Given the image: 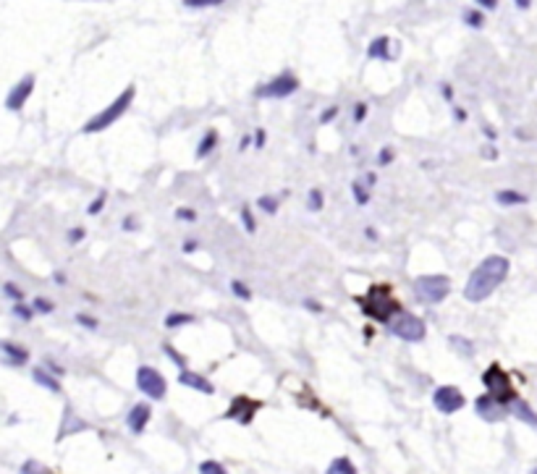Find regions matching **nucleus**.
<instances>
[{"instance_id":"obj_1","label":"nucleus","mask_w":537,"mask_h":474,"mask_svg":"<svg viewBox=\"0 0 537 474\" xmlns=\"http://www.w3.org/2000/svg\"><path fill=\"white\" fill-rule=\"evenodd\" d=\"M509 270H511L509 257H503V254H490V257H485L483 262L472 270L469 280H467V286H464V299L472 304H480V302H485V299H490V296L496 293L498 286L509 278Z\"/></svg>"},{"instance_id":"obj_2","label":"nucleus","mask_w":537,"mask_h":474,"mask_svg":"<svg viewBox=\"0 0 537 474\" xmlns=\"http://www.w3.org/2000/svg\"><path fill=\"white\" fill-rule=\"evenodd\" d=\"M354 302H356V307H359L367 317H372V320H378V322H391L398 312H404V307H401V302L396 299V293H393V289L388 283H375V286H369V291H367L365 296H354Z\"/></svg>"},{"instance_id":"obj_3","label":"nucleus","mask_w":537,"mask_h":474,"mask_svg":"<svg viewBox=\"0 0 537 474\" xmlns=\"http://www.w3.org/2000/svg\"><path fill=\"white\" fill-rule=\"evenodd\" d=\"M134 94H136V90H134V87H126V90L118 94L110 105L105 107L103 113H97L94 118L87 121L81 132H84V134H97V132H103V129H108V126H113V123H116V121L121 118L126 110H129L131 100H134Z\"/></svg>"},{"instance_id":"obj_4","label":"nucleus","mask_w":537,"mask_h":474,"mask_svg":"<svg viewBox=\"0 0 537 474\" xmlns=\"http://www.w3.org/2000/svg\"><path fill=\"white\" fill-rule=\"evenodd\" d=\"M483 385L487 388V393L496 395L500 404H511L514 398H519L516 391H514V385H511L509 372L500 367V364H496V362L483 372Z\"/></svg>"},{"instance_id":"obj_5","label":"nucleus","mask_w":537,"mask_h":474,"mask_svg":"<svg viewBox=\"0 0 537 474\" xmlns=\"http://www.w3.org/2000/svg\"><path fill=\"white\" fill-rule=\"evenodd\" d=\"M414 293L419 302L440 304L451 293V278L448 276H419L414 280Z\"/></svg>"},{"instance_id":"obj_6","label":"nucleus","mask_w":537,"mask_h":474,"mask_svg":"<svg viewBox=\"0 0 537 474\" xmlns=\"http://www.w3.org/2000/svg\"><path fill=\"white\" fill-rule=\"evenodd\" d=\"M388 325H391L393 336L406 343H419V341H425V336H427L425 320H419V317L412 315V312H398Z\"/></svg>"},{"instance_id":"obj_7","label":"nucleus","mask_w":537,"mask_h":474,"mask_svg":"<svg viewBox=\"0 0 537 474\" xmlns=\"http://www.w3.org/2000/svg\"><path fill=\"white\" fill-rule=\"evenodd\" d=\"M136 388H139L147 398H152V401H163L165 393H168V382H165V378H163L155 367L136 369Z\"/></svg>"},{"instance_id":"obj_8","label":"nucleus","mask_w":537,"mask_h":474,"mask_svg":"<svg viewBox=\"0 0 537 474\" xmlns=\"http://www.w3.org/2000/svg\"><path fill=\"white\" fill-rule=\"evenodd\" d=\"M299 90V79L291 74V71H283L281 76L270 79L267 84L257 87V97L260 100H283L288 94H294Z\"/></svg>"},{"instance_id":"obj_9","label":"nucleus","mask_w":537,"mask_h":474,"mask_svg":"<svg viewBox=\"0 0 537 474\" xmlns=\"http://www.w3.org/2000/svg\"><path fill=\"white\" fill-rule=\"evenodd\" d=\"M432 404H435V409H438L440 414L451 417V414H456L458 409H464L467 398H464V393L458 391L456 385H440V388H435V393H432Z\"/></svg>"},{"instance_id":"obj_10","label":"nucleus","mask_w":537,"mask_h":474,"mask_svg":"<svg viewBox=\"0 0 537 474\" xmlns=\"http://www.w3.org/2000/svg\"><path fill=\"white\" fill-rule=\"evenodd\" d=\"M260 409H262V401H254L249 395H236L234 401H231V406H228V411H225V420H236L239 424H249Z\"/></svg>"},{"instance_id":"obj_11","label":"nucleus","mask_w":537,"mask_h":474,"mask_svg":"<svg viewBox=\"0 0 537 474\" xmlns=\"http://www.w3.org/2000/svg\"><path fill=\"white\" fill-rule=\"evenodd\" d=\"M474 409H477L480 420H485V422H498V420H503V417H506V404H500L496 395H490V393L477 395Z\"/></svg>"},{"instance_id":"obj_12","label":"nucleus","mask_w":537,"mask_h":474,"mask_svg":"<svg viewBox=\"0 0 537 474\" xmlns=\"http://www.w3.org/2000/svg\"><path fill=\"white\" fill-rule=\"evenodd\" d=\"M32 90H34V74H26L24 79L8 92V100H6L8 110H19V107L24 105L26 100H29V94H32Z\"/></svg>"},{"instance_id":"obj_13","label":"nucleus","mask_w":537,"mask_h":474,"mask_svg":"<svg viewBox=\"0 0 537 474\" xmlns=\"http://www.w3.org/2000/svg\"><path fill=\"white\" fill-rule=\"evenodd\" d=\"M150 417H152V409H150V404H134V406H131V411L126 414V424H129L131 433L139 435V433H144V427H147Z\"/></svg>"},{"instance_id":"obj_14","label":"nucleus","mask_w":537,"mask_h":474,"mask_svg":"<svg viewBox=\"0 0 537 474\" xmlns=\"http://www.w3.org/2000/svg\"><path fill=\"white\" fill-rule=\"evenodd\" d=\"M0 351H3V364L6 367H21L29 362V351L24 346H16L11 341H3L0 343Z\"/></svg>"},{"instance_id":"obj_15","label":"nucleus","mask_w":537,"mask_h":474,"mask_svg":"<svg viewBox=\"0 0 537 474\" xmlns=\"http://www.w3.org/2000/svg\"><path fill=\"white\" fill-rule=\"evenodd\" d=\"M179 382H181V385H186V388H194L196 393H205V395L215 393V385H212L207 378H202V375L192 372V369H183L181 375H179Z\"/></svg>"},{"instance_id":"obj_16","label":"nucleus","mask_w":537,"mask_h":474,"mask_svg":"<svg viewBox=\"0 0 537 474\" xmlns=\"http://www.w3.org/2000/svg\"><path fill=\"white\" fill-rule=\"evenodd\" d=\"M87 427H90L87 422L79 420L71 409H65L63 422H61V430H58V440H63V437H68V435H74V433H81V430H87Z\"/></svg>"},{"instance_id":"obj_17","label":"nucleus","mask_w":537,"mask_h":474,"mask_svg":"<svg viewBox=\"0 0 537 474\" xmlns=\"http://www.w3.org/2000/svg\"><path fill=\"white\" fill-rule=\"evenodd\" d=\"M511 411H514V417H516V420L527 422L529 427H535L537 430V414L529 409V404H524L522 398H514V401H511Z\"/></svg>"},{"instance_id":"obj_18","label":"nucleus","mask_w":537,"mask_h":474,"mask_svg":"<svg viewBox=\"0 0 537 474\" xmlns=\"http://www.w3.org/2000/svg\"><path fill=\"white\" fill-rule=\"evenodd\" d=\"M496 202L498 205H503V207H516V205H527L529 199H527V194H522V192L500 189V192H496Z\"/></svg>"},{"instance_id":"obj_19","label":"nucleus","mask_w":537,"mask_h":474,"mask_svg":"<svg viewBox=\"0 0 537 474\" xmlns=\"http://www.w3.org/2000/svg\"><path fill=\"white\" fill-rule=\"evenodd\" d=\"M388 42H391L388 37H378V40H372L367 55H369V58H380V61H393L391 50H388Z\"/></svg>"},{"instance_id":"obj_20","label":"nucleus","mask_w":537,"mask_h":474,"mask_svg":"<svg viewBox=\"0 0 537 474\" xmlns=\"http://www.w3.org/2000/svg\"><path fill=\"white\" fill-rule=\"evenodd\" d=\"M32 378H34V382L37 385H42V388H48L50 393H61V385H58V380H52L50 375H48V369H32Z\"/></svg>"},{"instance_id":"obj_21","label":"nucleus","mask_w":537,"mask_h":474,"mask_svg":"<svg viewBox=\"0 0 537 474\" xmlns=\"http://www.w3.org/2000/svg\"><path fill=\"white\" fill-rule=\"evenodd\" d=\"M448 343H451V349H454L456 354H464L467 359L474 356V343H472L469 338H464V336H451Z\"/></svg>"},{"instance_id":"obj_22","label":"nucleus","mask_w":537,"mask_h":474,"mask_svg":"<svg viewBox=\"0 0 537 474\" xmlns=\"http://www.w3.org/2000/svg\"><path fill=\"white\" fill-rule=\"evenodd\" d=\"M215 145H218V132H207V134H205V136H202V142H199V147H196V160L207 158L210 152L215 150Z\"/></svg>"},{"instance_id":"obj_23","label":"nucleus","mask_w":537,"mask_h":474,"mask_svg":"<svg viewBox=\"0 0 537 474\" xmlns=\"http://www.w3.org/2000/svg\"><path fill=\"white\" fill-rule=\"evenodd\" d=\"M192 322H194V317L186 315V312H170V315L165 317V328L168 330H176V328H181V325H192Z\"/></svg>"},{"instance_id":"obj_24","label":"nucleus","mask_w":537,"mask_h":474,"mask_svg":"<svg viewBox=\"0 0 537 474\" xmlns=\"http://www.w3.org/2000/svg\"><path fill=\"white\" fill-rule=\"evenodd\" d=\"M327 472L330 474H356V466H354L346 456H341V459H336L330 466H327Z\"/></svg>"},{"instance_id":"obj_25","label":"nucleus","mask_w":537,"mask_h":474,"mask_svg":"<svg viewBox=\"0 0 537 474\" xmlns=\"http://www.w3.org/2000/svg\"><path fill=\"white\" fill-rule=\"evenodd\" d=\"M352 194L354 199H356V205H369V186L365 184V181H354L352 184Z\"/></svg>"},{"instance_id":"obj_26","label":"nucleus","mask_w":537,"mask_h":474,"mask_svg":"<svg viewBox=\"0 0 537 474\" xmlns=\"http://www.w3.org/2000/svg\"><path fill=\"white\" fill-rule=\"evenodd\" d=\"M307 207L312 212L323 210V192L320 189H310V197H307Z\"/></svg>"},{"instance_id":"obj_27","label":"nucleus","mask_w":537,"mask_h":474,"mask_svg":"<svg viewBox=\"0 0 537 474\" xmlns=\"http://www.w3.org/2000/svg\"><path fill=\"white\" fill-rule=\"evenodd\" d=\"M231 291H234L241 302H252V291H249L241 280H231Z\"/></svg>"},{"instance_id":"obj_28","label":"nucleus","mask_w":537,"mask_h":474,"mask_svg":"<svg viewBox=\"0 0 537 474\" xmlns=\"http://www.w3.org/2000/svg\"><path fill=\"white\" fill-rule=\"evenodd\" d=\"M241 223H244V228H247L249 234H254L257 223H254V215H252V207H249V205L241 207Z\"/></svg>"},{"instance_id":"obj_29","label":"nucleus","mask_w":537,"mask_h":474,"mask_svg":"<svg viewBox=\"0 0 537 474\" xmlns=\"http://www.w3.org/2000/svg\"><path fill=\"white\" fill-rule=\"evenodd\" d=\"M13 315H16V317H21L24 322H29V320L34 317V307H26V304L16 302V307H13Z\"/></svg>"},{"instance_id":"obj_30","label":"nucleus","mask_w":537,"mask_h":474,"mask_svg":"<svg viewBox=\"0 0 537 474\" xmlns=\"http://www.w3.org/2000/svg\"><path fill=\"white\" fill-rule=\"evenodd\" d=\"M32 307H34V312H39V315H50L52 309H55V304H52V302H48V299H42V296H37V299H34V304H32Z\"/></svg>"},{"instance_id":"obj_31","label":"nucleus","mask_w":537,"mask_h":474,"mask_svg":"<svg viewBox=\"0 0 537 474\" xmlns=\"http://www.w3.org/2000/svg\"><path fill=\"white\" fill-rule=\"evenodd\" d=\"M464 21H467L469 27L480 29V27L485 24V16L480 14V11H467V14H464Z\"/></svg>"},{"instance_id":"obj_32","label":"nucleus","mask_w":537,"mask_h":474,"mask_svg":"<svg viewBox=\"0 0 537 474\" xmlns=\"http://www.w3.org/2000/svg\"><path fill=\"white\" fill-rule=\"evenodd\" d=\"M199 472H205V474H207V472L223 474V472H225V466H223V464H218V461H202V464H199Z\"/></svg>"},{"instance_id":"obj_33","label":"nucleus","mask_w":537,"mask_h":474,"mask_svg":"<svg viewBox=\"0 0 537 474\" xmlns=\"http://www.w3.org/2000/svg\"><path fill=\"white\" fill-rule=\"evenodd\" d=\"M257 205H260L265 212H270V215H275V212H278V199H275V197H260V199H257Z\"/></svg>"},{"instance_id":"obj_34","label":"nucleus","mask_w":537,"mask_h":474,"mask_svg":"<svg viewBox=\"0 0 537 474\" xmlns=\"http://www.w3.org/2000/svg\"><path fill=\"white\" fill-rule=\"evenodd\" d=\"M225 0H183L186 8H207V6H221Z\"/></svg>"},{"instance_id":"obj_35","label":"nucleus","mask_w":537,"mask_h":474,"mask_svg":"<svg viewBox=\"0 0 537 474\" xmlns=\"http://www.w3.org/2000/svg\"><path fill=\"white\" fill-rule=\"evenodd\" d=\"M77 322H79V325H84V328H90V330H97V328H100V322H97L94 317L84 315V312H79V315H77Z\"/></svg>"},{"instance_id":"obj_36","label":"nucleus","mask_w":537,"mask_h":474,"mask_svg":"<svg viewBox=\"0 0 537 474\" xmlns=\"http://www.w3.org/2000/svg\"><path fill=\"white\" fill-rule=\"evenodd\" d=\"M338 113H341V107H338V105L325 107V110L320 113V123H330V121H333V118H338Z\"/></svg>"},{"instance_id":"obj_37","label":"nucleus","mask_w":537,"mask_h":474,"mask_svg":"<svg viewBox=\"0 0 537 474\" xmlns=\"http://www.w3.org/2000/svg\"><path fill=\"white\" fill-rule=\"evenodd\" d=\"M391 163H393V147H383L378 152V165L385 168V165H391Z\"/></svg>"},{"instance_id":"obj_38","label":"nucleus","mask_w":537,"mask_h":474,"mask_svg":"<svg viewBox=\"0 0 537 474\" xmlns=\"http://www.w3.org/2000/svg\"><path fill=\"white\" fill-rule=\"evenodd\" d=\"M3 291H6V296H11V299H16V302H21V299H24V291L19 289V286H13V283H6Z\"/></svg>"},{"instance_id":"obj_39","label":"nucleus","mask_w":537,"mask_h":474,"mask_svg":"<svg viewBox=\"0 0 537 474\" xmlns=\"http://www.w3.org/2000/svg\"><path fill=\"white\" fill-rule=\"evenodd\" d=\"M163 351H165V356H170V359H173V362H176V364H179V367H183V364H186V359H183V356L179 354V351H176V349H173V346H168V343H165V346H163Z\"/></svg>"},{"instance_id":"obj_40","label":"nucleus","mask_w":537,"mask_h":474,"mask_svg":"<svg viewBox=\"0 0 537 474\" xmlns=\"http://www.w3.org/2000/svg\"><path fill=\"white\" fill-rule=\"evenodd\" d=\"M105 199H108V197H105V192H103V194H97V199H94L90 207H87V212H90V215H100V210L105 207Z\"/></svg>"},{"instance_id":"obj_41","label":"nucleus","mask_w":537,"mask_h":474,"mask_svg":"<svg viewBox=\"0 0 537 474\" xmlns=\"http://www.w3.org/2000/svg\"><path fill=\"white\" fill-rule=\"evenodd\" d=\"M176 220H189L192 223V220H196V212L189 210V207H179L176 210Z\"/></svg>"},{"instance_id":"obj_42","label":"nucleus","mask_w":537,"mask_h":474,"mask_svg":"<svg viewBox=\"0 0 537 474\" xmlns=\"http://www.w3.org/2000/svg\"><path fill=\"white\" fill-rule=\"evenodd\" d=\"M365 116H367V105L365 103H356V105H354V123H362Z\"/></svg>"},{"instance_id":"obj_43","label":"nucleus","mask_w":537,"mask_h":474,"mask_svg":"<svg viewBox=\"0 0 537 474\" xmlns=\"http://www.w3.org/2000/svg\"><path fill=\"white\" fill-rule=\"evenodd\" d=\"M84 236H87V234H84V228H81V225L68 231V241H71V244H79V241H81Z\"/></svg>"},{"instance_id":"obj_44","label":"nucleus","mask_w":537,"mask_h":474,"mask_svg":"<svg viewBox=\"0 0 537 474\" xmlns=\"http://www.w3.org/2000/svg\"><path fill=\"white\" fill-rule=\"evenodd\" d=\"M21 472H48V466H42V464H34V461H26L24 466H21Z\"/></svg>"},{"instance_id":"obj_45","label":"nucleus","mask_w":537,"mask_h":474,"mask_svg":"<svg viewBox=\"0 0 537 474\" xmlns=\"http://www.w3.org/2000/svg\"><path fill=\"white\" fill-rule=\"evenodd\" d=\"M265 139H267L265 129H257V132H254V147H257V150H262V147H265Z\"/></svg>"},{"instance_id":"obj_46","label":"nucleus","mask_w":537,"mask_h":474,"mask_svg":"<svg viewBox=\"0 0 537 474\" xmlns=\"http://www.w3.org/2000/svg\"><path fill=\"white\" fill-rule=\"evenodd\" d=\"M304 307H307L310 312H323V304L312 302V299H307V302H304Z\"/></svg>"},{"instance_id":"obj_47","label":"nucleus","mask_w":537,"mask_h":474,"mask_svg":"<svg viewBox=\"0 0 537 474\" xmlns=\"http://www.w3.org/2000/svg\"><path fill=\"white\" fill-rule=\"evenodd\" d=\"M440 90H443L445 100H448V103H454V90H451V84H440Z\"/></svg>"},{"instance_id":"obj_48","label":"nucleus","mask_w":537,"mask_h":474,"mask_svg":"<svg viewBox=\"0 0 537 474\" xmlns=\"http://www.w3.org/2000/svg\"><path fill=\"white\" fill-rule=\"evenodd\" d=\"M454 118H456L458 123H464V121H467V110H461V107H454Z\"/></svg>"},{"instance_id":"obj_49","label":"nucleus","mask_w":537,"mask_h":474,"mask_svg":"<svg viewBox=\"0 0 537 474\" xmlns=\"http://www.w3.org/2000/svg\"><path fill=\"white\" fill-rule=\"evenodd\" d=\"M186 254H192V251H196V241H183V247H181Z\"/></svg>"},{"instance_id":"obj_50","label":"nucleus","mask_w":537,"mask_h":474,"mask_svg":"<svg viewBox=\"0 0 537 474\" xmlns=\"http://www.w3.org/2000/svg\"><path fill=\"white\" fill-rule=\"evenodd\" d=\"M375 181H378V176H375V173H367V176H365V184L369 186V189L375 186Z\"/></svg>"},{"instance_id":"obj_51","label":"nucleus","mask_w":537,"mask_h":474,"mask_svg":"<svg viewBox=\"0 0 537 474\" xmlns=\"http://www.w3.org/2000/svg\"><path fill=\"white\" fill-rule=\"evenodd\" d=\"M477 3H480L483 8H496L498 6V0H477Z\"/></svg>"},{"instance_id":"obj_52","label":"nucleus","mask_w":537,"mask_h":474,"mask_svg":"<svg viewBox=\"0 0 537 474\" xmlns=\"http://www.w3.org/2000/svg\"><path fill=\"white\" fill-rule=\"evenodd\" d=\"M134 228H136V225H134V218H126V220H123V231H134Z\"/></svg>"},{"instance_id":"obj_53","label":"nucleus","mask_w":537,"mask_h":474,"mask_svg":"<svg viewBox=\"0 0 537 474\" xmlns=\"http://www.w3.org/2000/svg\"><path fill=\"white\" fill-rule=\"evenodd\" d=\"M249 142H252V136H249V134H247V136H244V139H241V145H239V150H247V147H249Z\"/></svg>"},{"instance_id":"obj_54","label":"nucleus","mask_w":537,"mask_h":474,"mask_svg":"<svg viewBox=\"0 0 537 474\" xmlns=\"http://www.w3.org/2000/svg\"><path fill=\"white\" fill-rule=\"evenodd\" d=\"M483 132L487 134V139H496V132H493V129H490V126H485Z\"/></svg>"},{"instance_id":"obj_55","label":"nucleus","mask_w":537,"mask_h":474,"mask_svg":"<svg viewBox=\"0 0 537 474\" xmlns=\"http://www.w3.org/2000/svg\"><path fill=\"white\" fill-rule=\"evenodd\" d=\"M529 3H532V0H516V6H519V8H529Z\"/></svg>"}]
</instances>
